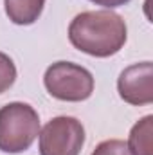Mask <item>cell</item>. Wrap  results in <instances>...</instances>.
Listing matches in <instances>:
<instances>
[{
	"instance_id": "6da1fadb",
	"label": "cell",
	"mask_w": 153,
	"mask_h": 155,
	"mask_svg": "<svg viewBox=\"0 0 153 155\" xmlns=\"http://www.w3.org/2000/svg\"><path fill=\"white\" fill-rule=\"evenodd\" d=\"M128 36L126 22L114 11H85L74 16L69 25V40L77 51L94 58L117 54Z\"/></svg>"
},
{
	"instance_id": "7a4b0ae2",
	"label": "cell",
	"mask_w": 153,
	"mask_h": 155,
	"mask_svg": "<svg viewBox=\"0 0 153 155\" xmlns=\"http://www.w3.org/2000/svg\"><path fill=\"white\" fill-rule=\"evenodd\" d=\"M40 134L38 112L27 103H7L0 108V152L22 153L33 146Z\"/></svg>"
},
{
	"instance_id": "3957f363",
	"label": "cell",
	"mask_w": 153,
	"mask_h": 155,
	"mask_svg": "<svg viewBox=\"0 0 153 155\" xmlns=\"http://www.w3.org/2000/svg\"><path fill=\"white\" fill-rule=\"evenodd\" d=\"M43 85L52 97L60 101L79 103L92 96L94 76L88 69L72 61H56L45 71Z\"/></svg>"
},
{
	"instance_id": "277c9868",
	"label": "cell",
	"mask_w": 153,
	"mask_h": 155,
	"mask_svg": "<svg viewBox=\"0 0 153 155\" xmlns=\"http://www.w3.org/2000/svg\"><path fill=\"white\" fill-rule=\"evenodd\" d=\"M38 135L40 155H79L85 144V128L70 116L50 119Z\"/></svg>"
},
{
	"instance_id": "5b68a950",
	"label": "cell",
	"mask_w": 153,
	"mask_h": 155,
	"mask_svg": "<svg viewBox=\"0 0 153 155\" xmlns=\"http://www.w3.org/2000/svg\"><path fill=\"white\" fill-rule=\"evenodd\" d=\"M117 90L124 103L144 107L153 103V65L141 61L126 67L117 79Z\"/></svg>"
},
{
	"instance_id": "8992f818",
	"label": "cell",
	"mask_w": 153,
	"mask_h": 155,
	"mask_svg": "<svg viewBox=\"0 0 153 155\" xmlns=\"http://www.w3.org/2000/svg\"><path fill=\"white\" fill-rule=\"evenodd\" d=\"M45 0H4L7 18L16 25H31L41 16Z\"/></svg>"
},
{
	"instance_id": "52a82bcc",
	"label": "cell",
	"mask_w": 153,
	"mask_h": 155,
	"mask_svg": "<svg viewBox=\"0 0 153 155\" xmlns=\"http://www.w3.org/2000/svg\"><path fill=\"white\" fill-rule=\"evenodd\" d=\"M126 146L132 155H153V116H144L133 124Z\"/></svg>"
},
{
	"instance_id": "ba28073f",
	"label": "cell",
	"mask_w": 153,
	"mask_h": 155,
	"mask_svg": "<svg viewBox=\"0 0 153 155\" xmlns=\"http://www.w3.org/2000/svg\"><path fill=\"white\" fill-rule=\"evenodd\" d=\"M15 79H16V67L13 60L5 52H0V94L9 90Z\"/></svg>"
},
{
	"instance_id": "9c48e42d",
	"label": "cell",
	"mask_w": 153,
	"mask_h": 155,
	"mask_svg": "<svg viewBox=\"0 0 153 155\" xmlns=\"http://www.w3.org/2000/svg\"><path fill=\"white\" fill-rule=\"evenodd\" d=\"M92 155H132L126 143L121 139H108L103 141L96 146V150L92 152Z\"/></svg>"
},
{
	"instance_id": "30bf717a",
	"label": "cell",
	"mask_w": 153,
	"mask_h": 155,
	"mask_svg": "<svg viewBox=\"0 0 153 155\" xmlns=\"http://www.w3.org/2000/svg\"><path fill=\"white\" fill-rule=\"evenodd\" d=\"M90 2H94L96 5H103L106 9H114V7H121V5L128 4L130 0H90Z\"/></svg>"
}]
</instances>
